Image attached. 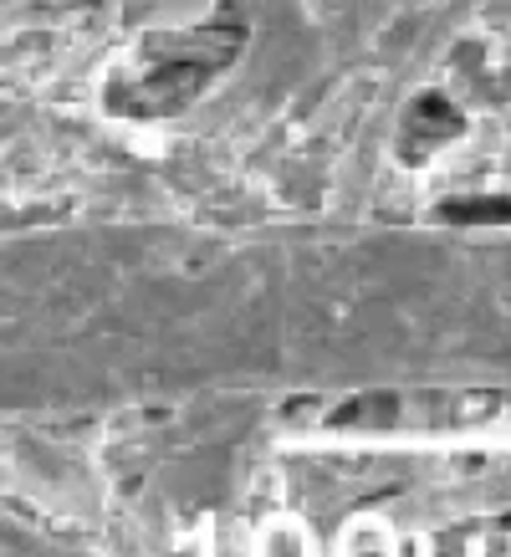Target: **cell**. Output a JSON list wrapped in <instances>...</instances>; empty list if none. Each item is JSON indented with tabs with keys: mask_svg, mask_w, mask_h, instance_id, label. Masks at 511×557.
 Here are the masks:
<instances>
[{
	"mask_svg": "<svg viewBox=\"0 0 511 557\" xmlns=\"http://www.w3.org/2000/svg\"><path fill=\"white\" fill-rule=\"evenodd\" d=\"M240 36H246L240 21H210L185 36H153L144 57L128 62V72L108 87V102L134 119L179 113L210 87V77H221V67L240 51Z\"/></svg>",
	"mask_w": 511,
	"mask_h": 557,
	"instance_id": "obj_1",
	"label": "cell"
},
{
	"mask_svg": "<svg viewBox=\"0 0 511 557\" xmlns=\"http://www.w3.org/2000/svg\"><path fill=\"white\" fill-rule=\"evenodd\" d=\"M445 220H511L507 200H486V205H445Z\"/></svg>",
	"mask_w": 511,
	"mask_h": 557,
	"instance_id": "obj_2",
	"label": "cell"
}]
</instances>
